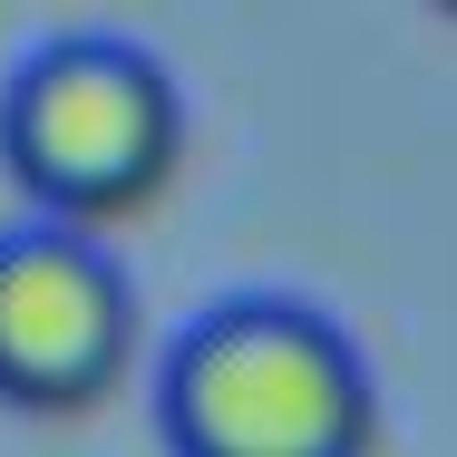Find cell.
<instances>
[{
  "instance_id": "7a4b0ae2",
  "label": "cell",
  "mask_w": 457,
  "mask_h": 457,
  "mask_svg": "<svg viewBox=\"0 0 457 457\" xmlns=\"http://www.w3.org/2000/svg\"><path fill=\"white\" fill-rule=\"evenodd\" d=\"M0 156L49 224L97 234L176 176L185 88L127 29H59L0 79Z\"/></svg>"
},
{
  "instance_id": "6da1fadb",
  "label": "cell",
  "mask_w": 457,
  "mask_h": 457,
  "mask_svg": "<svg viewBox=\"0 0 457 457\" xmlns=\"http://www.w3.org/2000/svg\"><path fill=\"white\" fill-rule=\"evenodd\" d=\"M156 428L176 457H370V351L302 292H224L156 361Z\"/></svg>"
},
{
  "instance_id": "3957f363",
  "label": "cell",
  "mask_w": 457,
  "mask_h": 457,
  "mask_svg": "<svg viewBox=\"0 0 457 457\" xmlns=\"http://www.w3.org/2000/svg\"><path fill=\"white\" fill-rule=\"evenodd\" d=\"M137 361V282L79 224H0V399L88 409Z\"/></svg>"
}]
</instances>
